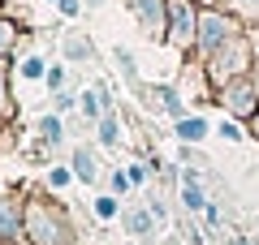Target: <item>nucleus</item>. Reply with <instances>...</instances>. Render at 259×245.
<instances>
[{
	"mask_svg": "<svg viewBox=\"0 0 259 245\" xmlns=\"http://www.w3.org/2000/svg\"><path fill=\"white\" fill-rule=\"evenodd\" d=\"M61 13H65V18H74V13H78V0H61Z\"/></svg>",
	"mask_w": 259,
	"mask_h": 245,
	"instance_id": "412c9836",
	"label": "nucleus"
},
{
	"mask_svg": "<svg viewBox=\"0 0 259 245\" xmlns=\"http://www.w3.org/2000/svg\"><path fill=\"white\" fill-rule=\"evenodd\" d=\"M134 13H139V22L151 30V35L164 30V0H134Z\"/></svg>",
	"mask_w": 259,
	"mask_h": 245,
	"instance_id": "7ed1b4c3",
	"label": "nucleus"
},
{
	"mask_svg": "<svg viewBox=\"0 0 259 245\" xmlns=\"http://www.w3.org/2000/svg\"><path fill=\"white\" fill-rule=\"evenodd\" d=\"M9 39H13V30H9V22H0V47H9Z\"/></svg>",
	"mask_w": 259,
	"mask_h": 245,
	"instance_id": "aec40b11",
	"label": "nucleus"
},
{
	"mask_svg": "<svg viewBox=\"0 0 259 245\" xmlns=\"http://www.w3.org/2000/svg\"><path fill=\"white\" fill-rule=\"evenodd\" d=\"M74 176H82V181H95V176H100V159H95L87 146L74 151Z\"/></svg>",
	"mask_w": 259,
	"mask_h": 245,
	"instance_id": "423d86ee",
	"label": "nucleus"
},
{
	"mask_svg": "<svg viewBox=\"0 0 259 245\" xmlns=\"http://www.w3.org/2000/svg\"><path fill=\"white\" fill-rule=\"evenodd\" d=\"M238 5L242 9H259V0H238Z\"/></svg>",
	"mask_w": 259,
	"mask_h": 245,
	"instance_id": "4be33fe9",
	"label": "nucleus"
},
{
	"mask_svg": "<svg viewBox=\"0 0 259 245\" xmlns=\"http://www.w3.org/2000/svg\"><path fill=\"white\" fill-rule=\"evenodd\" d=\"M18 198L9 194H0V236H18Z\"/></svg>",
	"mask_w": 259,
	"mask_h": 245,
	"instance_id": "20e7f679",
	"label": "nucleus"
},
{
	"mask_svg": "<svg viewBox=\"0 0 259 245\" xmlns=\"http://www.w3.org/2000/svg\"><path fill=\"white\" fill-rule=\"evenodd\" d=\"M177 138H182V142H203L207 138V120L203 116H182L177 120Z\"/></svg>",
	"mask_w": 259,
	"mask_h": 245,
	"instance_id": "39448f33",
	"label": "nucleus"
},
{
	"mask_svg": "<svg viewBox=\"0 0 259 245\" xmlns=\"http://www.w3.org/2000/svg\"><path fill=\"white\" fill-rule=\"evenodd\" d=\"M112 190L125 194V190H130V176H125V172H112Z\"/></svg>",
	"mask_w": 259,
	"mask_h": 245,
	"instance_id": "f3484780",
	"label": "nucleus"
},
{
	"mask_svg": "<svg viewBox=\"0 0 259 245\" xmlns=\"http://www.w3.org/2000/svg\"><path fill=\"white\" fill-rule=\"evenodd\" d=\"M82 112L87 116H100V99H95V95H82Z\"/></svg>",
	"mask_w": 259,
	"mask_h": 245,
	"instance_id": "dca6fc26",
	"label": "nucleus"
},
{
	"mask_svg": "<svg viewBox=\"0 0 259 245\" xmlns=\"http://www.w3.org/2000/svg\"><path fill=\"white\" fill-rule=\"evenodd\" d=\"M22 78H44V60H39V56H30V60L22 65Z\"/></svg>",
	"mask_w": 259,
	"mask_h": 245,
	"instance_id": "4468645a",
	"label": "nucleus"
},
{
	"mask_svg": "<svg viewBox=\"0 0 259 245\" xmlns=\"http://www.w3.org/2000/svg\"><path fill=\"white\" fill-rule=\"evenodd\" d=\"M125 228H130L134 236H147V232H151V215H147V211H130V215H125Z\"/></svg>",
	"mask_w": 259,
	"mask_h": 245,
	"instance_id": "6e6552de",
	"label": "nucleus"
},
{
	"mask_svg": "<svg viewBox=\"0 0 259 245\" xmlns=\"http://www.w3.org/2000/svg\"><path fill=\"white\" fill-rule=\"evenodd\" d=\"M95 211H100L104 219H112V215H117V198H100V202H95Z\"/></svg>",
	"mask_w": 259,
	"mask_h": 245,
	"instance_id": "2eb2a0df",
	"label": "nucleus"
},
{
	"mask_svg": "<svg viewBox=\"0 0 259 245\" xmlns=\"http://www.w3.org/2000/svg\"><path fill=\"white\" fill-rule=\"evenodd\" d=\"M0 95H5V91H0Z\"/></svg>",
	"mask_w": 259,
	"mask_h": 245,
	"instance_id": "b1692460",
	"label": "nucleus"
},
{
	"mask_svg": "<svg viewBox=\"0 0 259 245\" xmlns=\"http://www.w3.org/2000/svg\"><path fill=\"white\" fill-rule=\"evenodd\" d=\"M255 134H259V116H255Z\"/></svg>",
	"mask_w": 259,
	"mask_h": 245,
	"instance_id": "5701e85b",
	"label": "nucleus"
},
{
	"mask_svg": "<svg viewBox=\"0 0 259 245\" xmlns=\"http://www.w3.org/2000/svg\"><path fill=\"white\" fill-rule=\"evenodd\" d=\"M250 95H255L250 86H233V91H229V103H233L238 112H250Z\"/></svg>",
	"mask_w": 259,
	"mask_h": 245,
	"instance_id": "9b49d317",
	"label": "nucleus"
},
{
	"mask_svg": "<svg viewBox=\"0 0 259 245\" xmlns=\"http://www.w3.org/2000/svg\"><path fill=\"white\" fill-rule=\"evenodd\" d=\"M156 95H160V103H164V108L173 112V116H182V99H177V91H168V86H160Z\"/></svg>",
	"mask_w": 259,
	"mask_h": 245,
	"instance_id": "f8f14e48",
	"label": "nucleus"
},
{
	"mask_svg": "<svg viewBox=\"0 0 259 245\" xmlns=\"http://www.w3.org/2000/svg\"><path fill=\"white\" fill-rule=\"evenodd\" d=\"M221 134L229 138V142H238V138H242V129H238V125H221Z\"/></svg>",
	"mask_w": 259,
	"mask_h": 245,
	"instance_id": "6ab92c4d",
	"label": "nucleus"
},
{
	"mask_svg": "<svg viewBox=\"0 0 259 245\" xmlns=\"http://www.w3.org/2000/svg\"><path fill=\"white\" fill-rule=\"evenodd\" d=\"M168 13H173V39H177V43H190V39H194V13H190V5H186V0H173Z\"/></svg>",
	"mask_w": 259,
	"mask_h": 245,
	"instance_id": "f03ea898",
	"label": "nucleus"
},
{
	"mask_svg": "<svg viewBox=\"0 0 259 245\" xmlns=\"http://www.w3.org/2000/svg\"><path fill=\"white\" fill-rule=\"evenodd\" d=\"M61 82H65V73H61V69H48V86H52V91L61 86Z\"/></svg>",
	"mask_w": 259,
	"mask_h": 245,
	"instance_id": "a211bd4d",
	"label": "nucleus"
},
{
	"mask_svg": "<svg viewBox=\"0 0 259 245\" xmlns=\"http://www.w3.org/2000/svg\"><path fill=\"white\" fill-rule=\"evenodd\" d=\"M199 26H203V30H199V43H203L207 52H216L221 43H229V22H225V18H216V13H207V18L199 22Z\"/></svg>",
	"mask_w": 259,
	"mask_h": 245,
	"instance_id": "f257e3e1",
	"label": "nucleus"
},
{
	"mask_svg": "<svg viewBox=\"0 0 259 245\" xmlns=\"http://www.w3.org/2000/svg\"><path fill=\"white\" fill-rule=\"evenodd\" d=\"M182 202H186L190 211L203 207V190H199V176H194V172H186V176H182Z\"/></svg>",
	"mask_w": 259,
	"mask_h": 245,
	"instance_id": "0eeeda50",
	"label": "nucleus"
},
{
	"mask_svg": "<svg viewBox=\"0 0 259 245\" xmlns=\"http://www.w3.org/2000/svg\"><path fill=\"white\" fill-rule=\"evenodd\" d=\"M39 134H44V142H61V138H65V129H61V120H56V116H44V120H39Z\"/></svg>",
	"mask_w": 259,
	"mask_h": 245,
	"instance_id": "1a4fd4ad",
	"label": "nucleus"
},
{
	"mask_svg": "<svg viewBox=\"0 0 259 245\" xmlns=\"http://www.w3.org/2000/svg\"><path fill=\"white\" fill-rule=\"evenodd\" d=\"M100 142L104 146H117V120H100Z\"/></svg>",
	"mask_w": 259,
	"mask_h": 245,
	"instance_id": "ddd939ff",
	"label": "nucleus"
},
{
	"mask_svg": "<svg viewBox=\"0 0 259 245\" xmlns=\"http://www.w3.org/2000/svg\"><path fill=\"white\" fill-rule=\"evenodd\" d=\"M65 56H69V60H82V56H91V39L74 35L69 43H65Z\"/></svg>",
	"mask_w": 259,
	"mask_h": 245,
	"instance_id": "9d476101",
	"label": "nucleus"
}]
</instances>
